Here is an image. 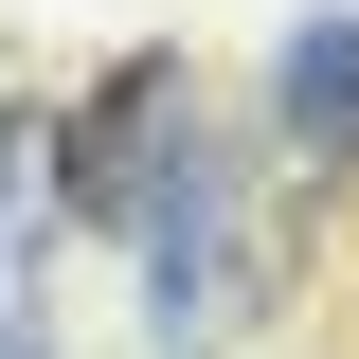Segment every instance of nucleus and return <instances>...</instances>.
I'll list each match as a JSON object with an SVG mask.
<instances>
[{"instance_id": "1", "label": "nucleus", "mask_w": 359, "mask_h": 359, "mask_svg": "<svg viewBox=\"0 0 359 359\" xmlns=\"http://www.w3.org/2000/svg\"><path fill=\"white\" fill-rule=\"evenodd\" d=\"M269 144L306 180H359V0H306L269 54Z\"/></svg>"}]
</instances>
